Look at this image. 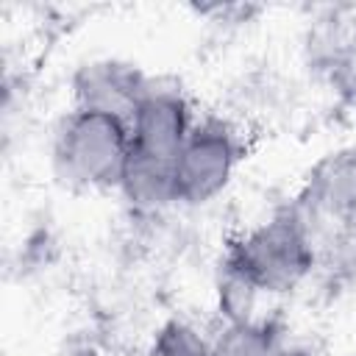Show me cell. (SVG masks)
I'll return each instance as SVG.
<instances>
[{
	"label": "cell",
	"mask_w": 356,
	"mask_h": 356,
	"mask_svg": "<svg viewBox=\"0 0 356 356\" xmlns=\"http://www.w3.org/2000/svg\"><path fill=\"white\" fill-rule=\"evenodd\" d=\"M317 242L298 214L286 209L242 231L225 245L222 264L242 273L261 295L298 289L314 270Z\"/></svg>",
	"instance_id": "obj_1"
},
{
	"label": "cell",
	"mask_w": 356,
	"mask_h": 356,
	"mask_svg": "<svg viewBox=\"0 0 356 356\" xmlns=\"http://www.w3.org/2000/svg\"><path fill=\"white\" fill-rule=\"evenodd\" d=\"M131 150L128 120L72 108L53 136V170L75 189H117Z\"/></svg>",
	"instance_id": "obj_2"
},
{
	"label": "cell",
	"mask_w": 356,
	"mask_h": 356,
	"mask_svg": "<svg viewBox=\"0 0 356 356\" xmlns=\"http://www.w3.org/2000/svg\"><path fill=\"white\" fill-rule=\"evenodd\" d=\"M242 161V139L225 120L195 122L175 159V195L184 206H203L220 197Z\"/></svg>",
	"instance_id": "obj_3"
},
{
	"label": "cell",
	"mask_w": 356,
	"mask_h": 356,
	"mask_svg": "<svg viewBox=\"0 0 356 356\" xmlns=\"http://www.w3.org/2000/svg\"><path fill=\"white\" fill-rule=\"evenodd\" d=\"M295 209L309 231L325 225L339 234H356V150H339L320 159Z\"/></svg>",
	"instance_id": "obj_4"
},
{
	"label": "cell",
	"mask_w": 356,
	"mask_h": 356,
	"mask_svg": "<svg viewBox=\"0 0 356 356\" xmlns=\"http://www.w3.org/2000/svg\"><path fill=\"white\" fill-rule=\"evenodd\" d=\"M192 128H195V120H192L189 100L178 89L159 86L153 81L128 117L134 150L153 159H164V161L178 159Z\"/></svg>",
	"instance_id": "obj_5"
},
{
	"label": "cell",
	"mask_w": 356,
	"mask_h": 356,
	"mask_svg": "<svg viewBox=\"0 0 356 356\" xmlns=\"http://www.w3.org/2000/svg\"><path fill=\"white\" fill-rule=\"evenodd\" d=\"M150 86V78L117 58H97L72 75V97L75 108H89V111H103V114H117L122 120L131 117L134 106Z\"/></svg>",
	"instance_id": "obj_6"
},
{
	"label": "cell",
	"mask_w": 356,
	"mask_h": 356,
	"mask_svg": "<svg viewBox=\"0 0 356 356\" xmlns=\"http://www.w3.org/2000/svg\"><path fill=\"white\" fill-rule=\"evenodd\" d=\"M172 164L175 161H164V159H153L139 150H131L117 192L125 197V203L134 211H145V214L161 211L178 203Z\"/></svg>",
	"instance_id": "obj_7"
},
{
	"label": "cell",
	"mask_w": 356,
	"mask_h": 356,
	"mask_svg": "<svg viewBox=\"0 0 356 356\" xmlns=\"http://www.w3.org/2000/svg\"><path fill=\"white\" fill-rule=\"evenodd\" d=\"M281 342L275 323L270 320H242L225 323L211 337V356H270V350Z\"/></svg>",
	"instance_id": "obj_8"
},
{
	"label": "cell",
	"mask_w": 356,
	"mask_h": 356,
	"mask_svg": "<svg viewBox=\"0 0 356 356\" xmlns=\"http://www.w3.org/2000/svg\"><path fill=\"white\" fill-rule=\"evenodd\" d=\"M261 292L234 267L220 261L217 273V312L225 317V323H242L256 317V303Z\"/></svg>",
	"instance_id": "obj_9"
},
{
	"label": "cell",
	"mask_w": 356,
	"mask_h": 356,
	"mask_svg": "<svg viewBox=\"0 0 356 356\" xmlns=\"http://www.w3.org/2000/svg\"><path fill=\"white\" fill-rule=\"evenodd\" d=\"M147 356H211V337L189 320H167L156 328Z\"/></svg>",
	"instance_id": "obj_10"
},
{
	"label": "cell",
	"mask_w": 356,
	"mask_h": 356,
	"mask_svg": "<svg viewBox=\"0 0 356 356\" xmlns=\"http://www.w3.org/2000/svg\"><path fill=\"white\" fill-rule=\"evenodd\" d=\"M270 356H317L314 350H309V348H303V345H292V342H278L273 350H270Z\"/></svg>",
	"instance_id": "obj_11"
}]
</instances>
